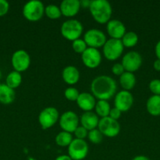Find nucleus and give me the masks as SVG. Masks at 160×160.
<instances>
[{"mask_svg": "<svg viewBox=\"0 0 160 160\" xmlns=\"http://www.w3.org/2000/svg\"><path fill=\"white\" fill-rule=\"evenodd\" d=\"M88 132H89V131H88L86 128H83V126H78V128L75 129V131H74V134H75L77 139L85 140V138L88 136Z\"/></svg>", "mask_w": 160, "mask_h": 160, "instance_id": "2f4dec72", "label": "nucleus"}, {"mask_svg": "<svg viewBox=\"0 0 160 160\" xmlns=\"http://www.w3.org/2000/svg\"><path fill=\"white\" fill-rule=\"evenodd\" d=\"M76 102L78 107L85 112L92 111L96 106L95 97L92 94L88 92L80 93Z\"/></svg>", "mask_w": 160, "mask_h": 160, "instance_id": "f3484780", "label": "nucleus"}, {"mask_svg": "<svg viewBox=\"0 0 160 160\" xmlns=\"http://www.w3.org/2000/svg\"><path fill=\"white\" fill-rule=\"evenodd\" d=\"M81 5L78 0H64L60 5L62 15L72 17L76 15L79 11Z\"/></svg>", "mask_w": 160, "mask_h": 160, "instance_id": "dca6fc26", "label": "nucleus"}, {"mask_svg": "<svg viewBox=\"0 0 160 160\" xmlns=\"http://www.w3.org/2000/svg\"><path fill=\"white\" fill-rule=\"evenodd\" d=\"M55 160H72L71 159L70 156L68 155H61L59 156L58 157H56V159Z\"/></svg>", "mask_w": 160, "mask_h": 160, "instance_id": "58836bf2", "label": "nucleus"}, {"mask_svg": "<svg viewBox=\"0 0 160 160\" xmlns=\"http://www.w3.org/2000/svg\"><path fill=\"white\" fill-rule=\"evenodd\" d=\"M59 123L63 131L72 134L79 125V118L73 111H66L59 118Z\"/></svg>", "mask_w": 160, "mask_h": 160, "instance_id": "9d476101", "label": "nucleus"}, {"mask_svg": "<svg viewBox=\"0 0 160 160\" xmlns=\"http://www.w3.org/2000/svg\"><path fill=\"white\" fill-rule=\"evenodd\" d=\"M22 82V76L19 72L13 71L10 72L6 78V85L9 86L12 89H15L20 85Z\"/></svg>", "mask_w": 160, "mask_h": 160, "instance_id": "b1692460", "label": "nucleus"}, {"mask_svg": "<svg viewBox=\"0 0 160 160\" xmlns=\"http://www.w3.org/2000/svg\"><path fill=\"white\" fill-rule=\"evenodd\" d=\"M146 108L149 114L154 117L160 116V95H153L147 99Z\"/></svg>", "mask_w": 160, "mask_h": 160, "instance_id": "4be33fe9", "label": "nucleus"}, {"mask_svg": "<svg viewBox=\"0 0 160 160\" xmlns=\"http://www.w3.org/2000/svg\"><path fill=\"white\" fill-rule=\"evenodd\" d=\"M98 130L103 135L108 138H114L120 132V124L118 120H113L111 117H104L99 120Z\"/></svg>", "mask_w": 160, "mask_h": 160, "instance_id": "0eeeda50", "label": "nucleus"}, {"mask_svg": "<svg viewBox=\"0 0 160 160\" xmlns=\"http://www.w3.org/2000/svg\"><path fill=\"white\" fill-rule=\"evenodd\" d=\"M101 54L97 48L88 47L82 54V60L83 64L91 69L98 67L101 62Z\"/></svg>", "mask_w": 160, "mask_h": 160, "instance_id": "ddd939ff", "label": "nucleus"}, {"mask_svg": "<svg viewBox=\"0 0 160 160\" xmlns=\"http://www.w3.org/2000/svg\"><path fill=\"white\" fill-rule=\"evenodd\" d=\"M155 55H156L158 59H160V41L157 42L155 45Z\"/></svg>", "mask_w": 160, "mask_h": 160, "instance_id": "c9c22d12", "label": "nucleus"}, {"mask_svg": "<svg viewBox=\"0 0 160 160\" xmlns=\"http://www.w3.org/2000/svg\"><path fill=\"white\" fill-rule=\"evenodd\" d=\"M72 141H73V138H72V134L64 131L58 133L57 135L55 138L56 143L57 144V145L61 147H68Z\"/></svg>", "mask_w": 160, "mask_h": 160, "instance_id": "393cba45", "label": "nucleus"}, {"mask_svg": "<svg viewBox=\"0 0 160 160\" xmlns=\"http://www.w3.org/2000/svg\"><path fill=\"white\" fill-rule=\"evenodd\" d=\"M87 48V45L83 39L78 38L72 42V48L75 52L83 54Z\"/></svg>", "mask_w": 160, "mask_h": 160, "instance_id": "c85d7f7f", "label": "nucleus"}, {"mask_svg": "<svg viewBox=\"0 0 160 160\" xmlns=\"http://www.w3.org/2000/svg\"><path fill=\"white\" fill-rule=\"evenodd\" d=\"M45 14L51 20H56L62 15L60 6L54 4H50L45 6Z\"/></svg>", "mask_w": 160, "mask_h": 160, "instance_id": "bb28decb", "label": "nucleus"}, {"mask_svg": "<svg viewBox=\"0 0 160 160\" xmlns=\"http://www.w3.org/2000/svg\"><path fill=\"white\" fill-rule=\"evenodd\" d=\"M121 114H122V112H121L119 109H118L117 108L114 107L111 109V110H110V112H109V116H108V117H111V118L113 119V120H118L119 118H120Z\"/></svg>", "mask_w": 160, "mask_h": 160, "instance_id": "f704fd0d", "label": "nucleus"}, {"mask_svg": "<svg viewBox=\"0 0 160 160\" xmlns=\"http://www.w3.org/2000/svg\"><path fill=\"white\" fill-rule=\"evenodd\" d=\"M111 109V108L110 106V104L106 100H98V102H96V113L98 117H100L101 118L108 117Z\"/></svg>", "mask_w": 160, "mask_h": 160, "instance_id": "5701e85b", "label": "nucleus"}, {"mask_svg": "<svg viewBox=\"0 0 160 160\" xmlns=\"http://www.w3.org/2000/svg\"><path fill=\"white\" fill-rule=\"evenodd\" d=\"M59 120V112L57 109L52 106L45 108L39 115V123L42 129L52 128Z\"/></svg>", "mask_w": 160, "mask_h": 160, "instance_id": "6e6552de", "label": "nucleus"}, {"mask_svg": "<svg viewBox=\"0 0 160 160\" xmlns=\"http://www.w3.org/2000/svg\"><path fill=\"white\" fill-rule=\"evenodd\" d=\"M149 89L155 95H160V80H152L149 83Z\"/></svg>", "mask_w": 160, "mask_h": 160, "instance_id": "7c9ffc66", "label": "nucleus"}, {"mask_svg": "<svg viewBox=\"0 0 160 160\" xmlns=\"http://www.w3.org/2000/svg\"><path fill=\"white\" fill-rule=\"evenodd\" d=\"M79 92L75 88H67L65 91H64V96L69 101H77L78 96H79Z\"/></svg>", "mask_w": 160, "mask_h": 160, "instance_id": "c756f323", "label": "nucleus"}, {"mask_svg": "<svg viewBox=\"0 0 160 160\" xmlns=\"http://www.w3.org/2000/svg\"><path fill=\"white\" fill-rule=\"evenodd\" d=\"M12 66L15 71L23 72L28 69L31 64V58L28 52L23 49H19L13 54L11 59Z\"/></svg>", "mask_w": 160, "mask_h": 160, "instance_id": "9b49d317", "label": "nucleus"}, {"mask_svg": "<svg viewBox=\"0 0 160 160\" xmlns=\"http://www.w3.org/2000/svg\"><path fill=\"white\" fill-rule=\"evenodd\" d=\"M107 31L114 39H121L126 32L124 23L119 20H110L107 23Z\"/></svg>", "mask_w": 160, "mask_h": 160, "instance_id": "2eb2a0df", "label": "nucleus"}, {"mask_svg": "<svg viewBox=\"0 0 160 160\" xmlns=\"http://www.w3.org/2000/svg\"><path fill=\"white\" fill-rule=\"evenodd\" d=\"M15 99V92L6 84H0V102L3 104H10Z\"/></svg>", "mask_w": 160, "mask_h": 160, "instance_id": "aec40b11", "label": "nucleus"}, {"mask_svg": "<svg viewBox=\"0 0 160 160\" xmlns=\"http://www.w3.org/2000/svg\"><path fill=\"white\" fill-rule=\"evenodd\" d=\"M1 76H2V73H1V70H0V78H1Z\"/></svg>", "mask_w": 160, "mask_h": 160, "instance_id": "79ce46f5", "label": "nucleus"}, {"mask_svg": "<svg viewBox=\"0 0 160 160\" xmlns=\"http://www.w3.org/2000/svg\"><path fill=\"white\" fill-rule=\"evenodd\" d=\"M111 71L116 76L120 77L122 73L125 72V69H124L122 63H115L111 67Z\"/></svg>", "mask_w": 160, "mask_h": 160, "instance_id": "473e14b6", "label": "nucleus"}, {"mask_svg": "<svg viewBox=\"0 0 160 160\" xmlns=\"http://www.w3.org/2000/svg\"><path fill=\"white\" fill-rule=\"evenodd\" d=\"M115 107L121 112H126L133 104V97L128 91L122 90L118 92L115 97Z\"/></svg>", "mask_w": 160, "mask_h": 160, "instance_id": "4468645a", "label": "nucleus"}, {"mask_svg": "<svg viewBox=\"0 0 160 160\" xmlns=\"http://www.w3.org/2000/svg\"><path fill=\"white\" fill-rule=\"evenodd\" d=\"M92 95L99 100H106L113 97L117 91L115 80L107 75H100L93 80L90 85Z\"/></svg>", "mask_w": 160, "mask_h": 160, "instance_id": "f257e3e1", "label": "nucleus"}, {"mask_svg": "<svg viewBox=\"0 0 160 160\" xmlns=\"http://www.w3.org/2000/svg\"><path fill=\"white\" fill-rule=\"evenodd\" d=\"M121 41L124 47L131 48L137 44L138 35L134 31H128V32H125L123 37L121 38Z\"/></svg>", "mask_w": 160, "mask_h": 160, "instance_id": "a878e982", "label": "nucleus"}, {"mask_svg": "<svg viewBox=\"0 0 160 160\" xmlns=\"http://www.w3.org/2000/svg\"><path fill=\"white\" fill-rule=\"evenodd\" d=\"M62 78L64 82L70 85L75 84L80 78V73L74 66H67L62 71Z\"/></svg>", "mask_w": 160, "mask_h": 160, "instance_id": "6ab92c4d", "label": "nucleus"}, {"mask_svg": "<svg viewBox=\"0 0 160 160\" xmlns=\"http://www.w3.org/2000/svg\"><path fill=\"white\" fill-rule=\"evenodd\" d=\"M89 9L91 15L97 23H105L111 20L112 7L107 0H92Z\"/></svg>", "mask_w": 160, "mask_h": 160, "instance_id": "f03ea898", "label": "nucleus"}, {"mask_svg": "<svg viewBox=\"0 0 160 160\" xmlns=\"http://www.w3.org/2000/svg\"><path fill=\"white\" fill-rule=\"evenodd\" d=\"M154 69L157 71H160V59H156L153 64Z\"/></svg>", "mask_w": 160, "mask_h": 160, "instance_id": "4c0bfd02", "label": "nucleus"}, {"mask_svg": "<svg viewBox=\"0 0 160 160\" xmlns=\"http://www.w3.org/2000/svg\"><path fill=\"white\" fill-rule=\"evenodd\" d=\"M103 134L98 129H93L88 132V138L93 144H100L103 140Z\"/></svg>", "mask_w": 160, "mask_h": 160, "instance_id": "cd10ccee", "label": "nucleus"}, {"mask_svg": "<svg viewBox=\"0 0 160 160\" xmlns=\"http://www.w3.org/2000/svg\"><path fill=\"white\" fill-rule=\"evenodd\" d=\"M83 40L86 43L87 46L90 48H98L103 47L107 42V38L104 33L99 29L93 28L88 30L84 34Z\"/></svg>", "mask_w": 160, "mask_h": 160, "instance_id": "1a4fd4ad", "label": "nucleus"}, {"mask_svg": "<svg viewBox=\"0 0 160 160\" xmlns=\"http://www.w3.org/2000/svg\"><path fill=\"white\" fill-rule=\"evenodd\" d=\"M83 31V26L82 23L75 19L64 21L61 28V32L63 37L72 42L79 38Z\"/></svg>", "mask_w": 160, "mask_h": 160, "instance_id": "7ed1b4c3", "label": "nucleus"}, {"mask_svg": "<svg viewBox=\"0 0 160 160\" xmlns=\"http://www.w3.org/2000/svg\"><path fill=\"white\" fill-rule=\"evenodd\" d=\"M28 160H36V159H33V158H31V157H29V158H28Z\"/></svg>", "mask_w": 160, "mask_h": 160, "instance_id": "a19ab883", "label": "nucleus"}, {"mask_svg": "<svg viewBox=\"0 0 160 160\" xmlns=\"http://www.w3.org/2000/svg\"><path fill=\"white\" fill-rule=\"evenodd\" d=\"M122 64L125 71L133 73L141 67L142 57L137 52L130 51L124 55L122 59Z\"/></svg>", "mask_w": 160, "mask_h": 160, "instance_id": "f8f14e48", "label": "nucleus"}, {"mask_svg": "<svg viewBox=\"0 0 160 160\" xmlns=\"http://www.w3.org/2000/svg\"><path fill=\"white\" fill-rule=\"evenodd\" d=\"M9 9V2L6 0H0V17L6 15Z\"/></svg>", "mask_w": 160, "mask_h": 160, "instance_id": "72a5a7b5", "label": "nucleus"}, {"mask_svg": "<svg viewBox=\"0 0 160 160\" xmlns=\"http://www.w3.org/2000/svg\"><path fill=\"white\" fill-rule=\"evenodd\" d=\"M99 120H100L99 117L96 112H93V111H89V112H85L82 115L81 118H80V123H81V126H83L88 131H89L96 129L97 127H98Z\"/></svg>", "mask_w": 160, "mask_h": 160, "instance_id": "a211bd4d", "label": "nucleus"}, {"mask_svg": "<svg viewBox=\"0 0 160 160\" xmlns=\"http://www.w3.org/2000/svg\"><path fill=\"white\" fill-rule=\"evenodd\" d=\"M124 46L121 39L110 38L103 46V53L108 60H116L122 56Z\"/></svg>", "mask_w": 160, "mask_h": 160, "instance_id": "39448f33", "label": "nucleus"}, {"mask_svg": "<svg viewBox=\"0 0 160 160\" xmlns=\"http://www.w3.org/2000/svg\"><path fill=\"white\" fill-rule=\"evenodd\" d=\"M136 79L133 73L125 71L119 77V83L123 90L130 91L134 88L136 84Z\"/></svg>", "mask_w": 160, "mask_h": 160, "instance_id": "412c9836", "label": "nucleus"}, {"mask_svg": "<svg viewBox=\"0 0 160 160\" xmlns=\"http://www.w3.org/2000/svg\"><path fill=\"white\" fill-rule=\"evenodd\" d=\"M45 13V6L39 0L28 2L23 7V15L28 20L35 22L41 20Z\"/></svg>", "mask_w": 160, "mask_h": 160, "instance_id": "20e7f679", "label": "nucleus"}, {"mask_svg": "<svg viewBox=\"0 0 160 160\" xmlns=\"http://www.w3.org/2000/svg\"><path fill=\"white\" fill-rule=\"evenodd\" d=\"M132 160H151L145 156H136Z\"/></svg>", "mask_w": 160, "mask_h": 160, "instance_id": "ea45409f", "label": "nucleus"}, {"mask_svg": "<svg viewBox=\"0 0 160 160\" xmlns=\"http://www.w3.org/2000/svg\"><path fill=\"white\" fill-rule=\"evenodd\" d=\"M91 1H89V0H83V1H80V5H81L82 7H89V5H90Z\"/></svg>", "mask_w": 160, "mask_h": 160, "instance_id": "e433bc0d", "label": "nucleus"}, {"mask_svg": "<svg viewBox=\"0 0 160 160\" xmlns=\"http://www.w3.org/2000/svg\"><path fill=\"white\" fill-rule=\"evenodd\" d=\"M89 146L85 140L73 139L68 146V156L72 160H83L87 156Z\"/></svg>", "mask_w": 160, "mask_h": 160, "instance_id": "423d86ee", "label": "nucleus"}]
</instances>
